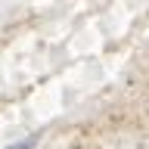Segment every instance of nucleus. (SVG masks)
Masks as SVG:
<instances>
[{
	"mask_svg": "<svg viewBox=\"0 0 149 149\" xmlns=\"http://www.w3.org/2000/svg\"><path fill=\"white\" fill-rule=\"evenodd\" d=\"M37 140H40V134H31V137H25L22 143H13V146H6V149H34Z\"/></svg>",
	"mask_w": 149,
	"mask_h": 149,
	"instance_id": "1",
	"label": "nucleus"
}]
</instances>
